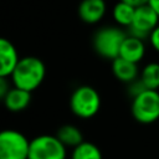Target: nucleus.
Listing matches in <instances>:
<instances>
[{
    "label": "nucleus",
    "instance_id": "obj_14",
    "mask_svg": "<svg viewBox=\"0 0 159 159\" xmlns=\"http://www.w3.org/2000/svg\"><path fill=\"white\" fill-rule=\"evenodd\" d=\"M134 12H135V7L133 5H130V4L125 2V1L119 0L114 5L113 11H112V15H113L114 21L118 25L129 27L132 25V22H133Z\"/></svg>",
    "mask_w": 159,
    "mask_h": 159
},
{
    "label": "nucleus",
    "instance_id": "obj_1",
    "mask_svg": "<svg viewBox=\"0 0 159 159\" xmlns=\"http://www.w3.org/2000/svg\"><path fill=\"white\" fill-rule=\"evenodd\" d=\"M46 75V67L42 60L35 56L21 57L11 72V82L15 87L32 92L42 83Z\"/></svg>",
    "mask_w": 159,
    "mask_h": 159
},
{
    "label": "nucleus",
    "instance_id": "obj_20",
    "mask_svg": "<svg viewBox=\"0 0 159 159\" xmlns=\"http://www.w3.org/2000/svg\"><path fill=\"white\" fill-rule=\"evenodd\" d=\"M153 9H154V11L159 15V0H149V2H148Z\"/></svg>",
    "mask_w": 159,
    "mask_h": 159
},
{
    "label": "nucleus",
    "instance_id": "obj_13",
    "mask_svg": "<svg viewBox=\"0 0 159 159\" xmlns=\"http://www.w3.org/2000/svg\"><path fill=\"white\" fill-rule=\"evenodd\" d=\"M56 137L66 145V147H71L75 148L78 144H81L83 142V135L82 132L80 130V128L72 125V124H63L57 129Z\"/></svg>",
    "mask_w": 159,
    "mask_h": 159
},
{
    "label": "nucleus",
    "instance_id": "obj_3",
    "mask_svg": "<svg viewBox=\"0 0 159 159\" xmlns=\"http://www.w3.org/2000/svg\"><path fill=\"white\" fill-rule=\"evenodd\" d=\"M70 108L72 113L78 118H92L98 113L101 108L99 93L91 86H80L71 94Z\"/></svg>",
    "mask_w": 159,
    "mask_h": 159
},
{
    "label": "nucleus",
    "instance_id": "obj_12",
    "mask_svg": "<svg viewBox=\"0 0 159 159\" xmlns=\"http://www.w3.org/2000/svg\"><path fill=\"white\" fill-rule=\"evenodd\" d=\"M30 102H31V92L17 88L15 86L10 88V91L4 98L5 107L11 112L24 111L25 108L29 107Z\"/></svg>",
    "mask_w": 159,
    "mask_h": 159
},
{
    "label": "nucleus",
    "instance_id": "obj_4",
    "mask_svg": "<svg viewBox=\"0 0 159 159\" xmlns=\"http://www.w3.org/2000/svg\"><path fill=\"white\" fill-rule=\"evenodd\" d=\"M125 36V32L118 27L99 29L93 37V47L101 57L114 60L119 56L120 46Z\"/></svg>",
    "mask_w": 159,
    "mask_h": 159
},
{
    "label": "nucleus",
    "instance_id": "obj_18",
    "mask_svg": "<svg viewBox=\"0 0 159 159\" xmlns=\"http://www.w3.org/2000/svg\"><path fill=\"white\" fill-rule=\"evenodd\" d=\"M7 77H0V99H4L7 92L10 91L9 83H7Z\"/></svg>",
    "mask_w": 159,
    "mask_h": 159
},
{
    "label": "nucleus",
    "instance_id": "obj_19",
    "mask_svg": "<svg viewBox=\"0 0 159 159\" xmlns=\"http://www.w3.org/2000/svg\"><path fill=\"white\" fill-rule=\"evenodd\" d=\"M122 1H125L130 5H133L134 7H138V6H142V5H145L149 2V0H122Z\"/></svg>",
    "mask_w": 159,
    "mask_h": 159
},
{
    "label": "nucleus",
    "instance_id": "obj_10",
    "mask_svg": "<svg viewBox=\"0 0 159 159\" xmlns=\"http://www.w3.org/2000/svg\"><path fill=\"white\" fill-rule=\"evenodd\" d=\"M145 55V45L143 39L133 35H127L119 51V57H123L132 62H140Z\"/></svg>",
    "mask_w": 159,
    "mask_h": 159
},
{
    "label": "nucleus",
    "instance_id": "obj_17",
    "mask_svg": "<svg viewBox=\"0 0 159 159\" xmlns=\"http://www.w3.org/2000/svg\"><path fill=\"white\" fill-rule=\"evenodd\" d=\"M149 41H150V45L153 46V48L159 52V25L150 32Z\"/></svg>",
    "mask_w": 159,
    "mask_h": 159
},
{
    "label": "nucleus",
    "instance_id": "obj_16",
    "mask_svg": "<svg viewBox=\"0 0 159 159\" xmlns=\"http://www.w3.org/2000/svg\"><path fill=\"white\" fill-rule=\"evenodd\" d=\"M71 159H103L101 149L91 142H82L73 148Z\"/></svg>",
    "mask_w": 159,
    "mask_h": 159
},
{
    "label": "nucleus",
    "instance_id": "obj_7",
    "mask_svg": "<svg viewBox=\"0 0 159 159\" xmlns=\"http://www.w3.org/2000/svg\"><path fill=\"white\" fill-rule=\"evenodd\" d=\"M159 25V15L149 5H142L135 7L134 19L129 26V35L137 36L139 39H149L150 32Z\"/></svg>",
    "mask_w": 159,
    "mask_h": 159
},
{
    "label": "nucleus",
    "instance_id": "obj_11",
    "mask_svg": "<svg viewBox=\"0 0 159 159\" xmlns=\"http://www.w3.org/2000/svg\"><path fill=\"white\" fill-rule=\"evenodd\" d=\"M112 72L117 80L127 83H132L138 78L139 70L135 62L128 61L123 57H117L112 60Z\"/></svg>",
    "mask_w": 159,
    "mask_h": 159
},
{
    "label": "nucleus",
    "instance_id": "obj_15",
    "mask_svg": "<svg viewBox=\"0 0 159 159\" xmlns=\"http://www.w3.org/2000/svg\"><path fill=\"white\" fill-rule=\"evenodd\" d=\"M140 82L144 88L158 89L159 88V62L147 63L140 72Z\"/></svg>",
    "mask_w": 159,
    "mask_h": 159
},
{
    "label": "nucleus",
    "instance_id": "obj_6",
    "mask_svg": "<svg viewBox=\"0 0 159 159\" xmlns=\"http://www.w3.org/2000/svg\"><path fill=\"white\" fill-rule=\"evenodd\" d=\"M30 140L19 130H0V159H27Z\"/></svg>",
    "mask_w": 159,
    "mask_h": 159
},
{
    "label": "nucleus",
    "instance_id": "obj_9",
    "mask_svg": "<svg viewBox=\"0 0 159 159\" xmlns=\"http://www.w3.org/2000/svg\"><path fill=\"white\" fill-rule=\"evenodd\" d=\"M104 0H82L78 5V15L86 24H97L106 14Z\"/></svg>",
    "mask_w": 159,
    "mask_h": 159
},
{
    "label": "nucleus",
    "instance_id": "obj_5",
    "mask_svg": "<svg viewBox=\"0 0 159 159\" xmlns=\"http://www.w3.org/2000/svg\"><path fill=\"white\" fill-rule=\"evenodd\" d=\"M66 148L56 135L41 134L30 140L27 159H66Z\"/></svg>",
    "mask_w": 159,
    "mask_h": 159
},
{
    "label": "nucleus",
    "instance_id": "obj_8",
    "mask_svg": "<svg viewBox=\"0 0 159 159\" xmlns=\"http://www.w3.org/2000/svg\"><path fill=\"white\" fill-rule=\"evenodd\" d=\"M19 60L14 43L5 37H0V77H10Z\"/></svg>",
    "mask_w": 159,
    "mask_h": 159
},
{
    "label": "nucleus",
    "instance_id": "obj_2",
    "mask_svg": "<svg viewBox=\"0 0 159 159\" xmlns=\"http://www.w3.org/2000/svg\"><path fill=\"white\" fill-rule=\"evenodd\" d=\"M132 114L142 124H150L159 119V92L158 89L144 88L133 96Z\"/></svg>",
    "mask_w": 159,
    "mask_h": 159
}]
</instances>
